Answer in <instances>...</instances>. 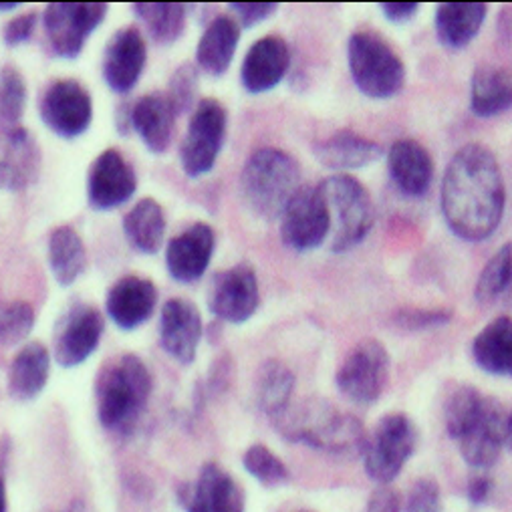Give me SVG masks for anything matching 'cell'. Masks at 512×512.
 Listing matches in <instances>:
<instances>
[{
	"instance_id": "cell-1",
	"label": "cell",
	"mask_w": 512,
	"mask_h": 512,
	"mask_svg": "<svg viewBox=\"0 0 512 512\" xmlns=\"http://www.w3.org/2000/svg\"><path fill=\"white\" fill-rule=\"evenodd\" d=\"M448 228L462 240L480 242L498 228L506 186L496 156L482 144H466L450 160L440 192Z\"/></svg>"
},
{
	"instance_id": "cell-2",
	"label": "cell",
	"mask_w": 512,
	"mask_h": 512,
	"mask_svg": "<svg viewBox=\"0 0 512 512\" xmlns=\"http://www.w3.org/2000/svg\"><path fill=\"white\" fill-rule=\"evenodd\" d=\"M506 412L502 404L472 386H458L444 408L448 436L464 462L476 470L492 468L504 450Z\"/></svg>"
},
{
	"instance_id": "cell-3",
	"label": "cell",
	"mask_w": 512,
	"mask_h": 512,
	"mask_svg": "<svg viewBox=\"0 0 512 512\" xmlns=\"http://www.w3.org/2000/svg\"><path fill=\"white\" fill-rule=\"evenodd\" d=\"M150 367L136 353L109 359L95 379V410L99 424L113 434H130L142 420L152 398Z\"/></svg>"
},
{
	"instance_id": "cell-4",
	"label": "cell",
	"mask_w": 512,
	"mask_h": 512,
	"mask_svg": "<svg viewBox=\"0 0 512 512\" xmlns=\"http://www.w3.org/2000/svg\"><path fill=\"white\" fill-rule=\"evenodd\" d=\"M273 424L285 440L331 456H361L367 440L363 424L355 416L343 414L323 400L291 404Z\"/></svg>"
},
{
	"instance_id": "cell-5",
	"label": "cell",
	"mask_w": 512,
	"mask_h": 512,
	"mask_svg": "<svg viewBox=\"0 0 512 512\" xmlns=\"http://www.w3.org/2000/svg\"><path fill=\"white\" fill-rule=\"evenodd\" d=\"M301 166L281 148H261L242 168L240 188L246 204L265 220H277L301 190Z\"/></svg>"
},
{
	"instance_id": "cell-6",
	"label": "cell",
	"mask_w": 512,
	"mask_h": 512,
	"mask_svg": "<svg viewBox=\"0 0 512 512\" xmlns=\"http://www.w3.org/2000/svg\"><path fill=\"white\" fill-rule=\"evenodd\" d=\"M349 73L357 89L371 99H390L406 83V65L392 45L373 31H357L347 43Z\"/></svg>"
},
{
	"instance_id": "cell-7",
	"label": "cell",
	"mask_w": 512,
	"mask_h": 512,
	"mask_svg": "<svg viewBox=\"0 0 512 512\" xmlns=\"http://www.w3.org/2000/svg\"><path fill=\"white\" fill-rule=\"evenodd\" d=\"M418 430L410 416L392 412L383 416L365 440L363 464L367 476L379 486H390L414 456Z\"/></svg>"
},
{
	"instance_id": "cell-8",
	"label": "cell",
	"mask_w": 512,
	"mask_h": 512,
	"mask_svg": "<svg viewBox=\"0 0 512 512\" xmlns=\"http://www.w3.org/2000/svg\"><path fill=\"white\" fill-rule=\"evenodd\" d=\"M331 214H335L333 252L361 244L375 224V206L367 188L349 174H333L321 182Z\"/></svg>"
},
{
	"instance_id": "cell-9",
	"label": "cell",
	"mask_w": 512,
	"mask_h": 512,
	"mask_svg": "<svg viewBox=\"0 0 512 512\" xmlns=\"http://www.w3.org/2000/svg\"><path fill=\"white\" fill-rule=\"evenodd\" d=\"M392 357L381 341L363 339L337 369V388L349 402L357 406L375 404L386 392Z\"/></svg>"
},
{
	"instance_id": "cell-10",
	"label": "cell",
	"mask_w": 512,
	"mask_h": 512,
	"mask_svg": "<svg viewBox=\"0 0 512 512\" xmlns=\"http://www.w3.org/2000/svg\"><path fill=\"white\" fill-rule=\"evenodd\" d=\"M228 113L216 99L196 103L186 136L180 146V164L188 178H200L212 172L226 140Z\"/></svg>"
},
{
	"instance_id": "cell-11",
	"label": "cell",
	"mask_w": 512,
	"mask_h": 512,
	"mask_svg": "<svg viewBox=\"0 0 512 512\" xmlns=\"http://www.w3.org/2000/svg\"><path fill=\"white\" fill-rule=\"evenodd\" d=\"M105 3H51L43 13L49 51L59 59H77L89 37L101 27Z\"/></svg>"
},
{
	"instance_id": "cell-12",
	"label": "cell",
	"mask_w": 512,
	"mask_h": 512,
	"mask_svg": "<svg viewBox=\"0 0 512 512\" xmlns=\"http://www.w3.org/2000/svg\"><path fill=\"white\" fill-rule=\"evenodd\" d=\"M281 240L297 252H309L323 244L331 230V210L319 186H301L283 212Z\"/></svg>"
},
{
	"instance_id": "cell-13",
	"label": "cell",
	"mask_w": 512,
	"mask_h": 512,
	"mask_svg": "<svg viewBox=\"0 0 512 512\" xmlns=\"http://www.w3.org/2000/svg\"><path fill=\"white\" fill-rule=\"evenodd\" d=\"M39 109L47 130L63 140L83 136L93 119V99L87 87L75 79L53 81L45 89Z\"/></svg>"
},
{
	"instance_id": "cell-14",
	"label": "cell",
	"mask_w": 512,
	"mask_h": 512,
	"mask_svg": "<svg viewBox=\"0 0 512 512\" xmlns=\"http://www.w3.org/2000/svg\"><path fill=\"white\" fill-rule=\"evenodd\" d=\"M261 303V289L256 271L248 263H238L230 269L218 271L208 287L210 313L232 325L246 323Z\"/></svg>"
},
{
	"instance_id": "cell-15",
	"label": "cell",
	"mask_w": 512,
	"mask_h": 512,
	"mask_svg": "<svg viewBox=\"0 0 512 512\" xmlns=\"http://www.w3.org/2000/svg\"><path fill=\"white\" fill-rule=\"evenodd\" d=\"M105 321L99 309L87 303H73L57 323L55 361L61 367H77L85 363L99 347Z\"/></svg>"
},
{
	"instance_id": "cell-16",
	"label": "cell",
	"mask_w": 512,
	"mask_h": 512,
	"mask_svg": "<svg viewBox=\"0 0 512 512\" xmlns=\"http://www.w3.org/2000/svg\"><path fill=\"white\" fill-rule=\"evenodd\" d=\"M138 190V176L134 166L127 162L119 150L101 152L87 176V200L97 212H107L123 206Z\"/></svg>"
},
{
	"instance_id": "cell-17",
	"label": "cell",
	"mask_w": 512,
	"mask_h": 512,
	"mask_svg": "<svg viewBox=\"0 0 512 512\" xmlns=\"http://www.w3.org/2000/svg\"><path fill=\"white\" fill-rule=\"evenodd\" d=\"M41 146L27 127L0 125V190L23 192L41 174Z\"/></svg>"
},
{
	"instance_id": "cell-18",
	"label": "cell",
	"mask_w": 512,
	"mask_h": 512,
	"mask_svg": "<svg viewBox=\"0 0 512 512\" xmlns=\"http://www.w3.org/2000/svg\"><path fill=\"white\" fill-rule=\"evenodd\" d=\"M148 63V47L142 31L134 25L119 29L107 43L103 55V79L113 93H130Z\"/></svg>"
},
{
	"instance_id": "cell-19",
	"label": "cell",
	"mask_w": 512,
	"mask_h": 512,
	"mask_svg": "<svg viewBox=\"0 0 512 512\" xmlns=\"http://www.w3.org/2000/svg\"><path fill=\"white\" fill-rule=\"evenodd\" d=\"M186 512H244L246 496L242 486L220 464L208 462L198 478L180 492Z\"/></svg>"
},
{
	"instance_id": "cell-20",
	"label": "cell",
	"mask_w": 512,
	"mask_h": 512,
	"mask_svg": "<svg viewBox=\"0 0 512 512\" xmlns=\"http://www.w3.org/2000/svg\"><path fill=\"white\" fill-rule=\"evenodd\" d=\"M216 246V232L206 222H196L166 246V267L176 283L190 285L204 277Z\"/></svg>"
},
{
	"instance_id": "cell-21",
	"label": "cell",
	"mask_w": 512,
	"mask_h": 512,
	"mask_svg": "<svg viewBox=\"0 0 512 512\" xmlns=\"http://www.w3.org/2000/svg\"><path fill=\"white\" fill-rule=\"evenodd\" d=\"M202 333V315L192 301L176 297L164 303L160 315V345L172 359L190 365L196 359Z\"/></svg>"
},
{
	"instance_id": "cell-22",
	"label": "cell",
	"mask_w": 512,
	"mask_h": 512,
	"mask_svg": "<svg viewBox=\"0 0 512 512\" xmlns=\"http://www.w3.org/2000/svg\"><path fill=\"white\" fill-rule=\"evenodd\" d=\"M158 289L150 279L127 275L115 281L105 297L109 319L121 331H136L156 311Z\"/></svg>"
},
{
	"instance_id": "cell-23",
	"label": "cell",
	"mask_w": 512,
	"mask_h": 512,
	"mask_svg": "<svg viewBox=\"0 0 512 512\" xmlns=\"http://www.w3.org/2000/svg\"><path fill=\"white\" fill-rule=\"evenodd\" d=\"M291 67V51L281 37H263L256 41L240 67V81L248 93H265L275 89Z\"/></svg>"
},
{
	"instance_id": "cell-24",
	"label": "cell",
	"mask_w": 512,
	"mask_h": 512,
	"mask_svg": "<svg viewBox=\"0 0 512 512\" xmlns=\"http://www.w3.org/2000/svg\"><path fill=\"white\" fill-rule=\"evenodd\" d=\"M176 117L166 93H150L132 103V130L140 136L148 152L156 156L170 150Z\"/></svg>"
},
{
	"instance_id": "cell-25",
	"label": "cell",
	"mask_w": 512,
	"mask_h": 512,
	"mask_svg": "<svg viewBox=\"0 0 512 512\" xmlns=\"http://www.w3.org/2000/svg\"><path fill=\"white\" fill-rule=\"evenodd\" d=\"M388 170L404 196L422 198L434 178V160L420 142L398 140L388 152Z\"/></svg>"
},
{
	"instance_id": "cell-26",
	"label": "cell",
	"mask_w": 512,
	"mask_h": 512,
	"mask_svg": "<svg viewBox=\"0 0 512 512\" xmlns=\"http://www.w3.org/2000/svg\"><path fill=\"white\" fill-rule=\"evenodd\" d=\"M313 154L321 166L345 174L349 170H361L375 164L383 150L377 142L353 132V130H339L329 138L317 142L313 146Z\"/></svg>"
},
{
	"instance_id": "cell-27",
	"label": "cell",
	"mask_w": 512,
	"mask_h": 512,
	"mask_svg": "<svg viewBox=\"0 0 512 512\" xmlns=\"http://www.w3.org/2000/svg\"><path fill=\"white\" fill-rule=\"evenodd\" d=\"M240 41V25L228 15L214 17L202 33L196 47V65L200 71L220 77L232 65Z\"/></svg>"
},
{
	"instance_id": "cell-28",
	"label": "cell",
	"mask_w": 512,
	"mask_h": 512,
	"mask_svg": "<svg viewBox=\"0 0 512 512\" xmlns=\"http://www.w3.org/2000/svg\"><path fill=\"white\" fill-rule=\"evenodd\" d=\"M51 355L43 343L25 345L9 369V394L17 402L37 400L49 383Z\"/></svg>"
},
{
	"instance_id": "cell-29",
	"label": "cell",
	"mask_w": 512,
	"mask_h": 512,
	"mask_svg": "<svg viewBox=\"0 0 512 512\" xmlns=\"http://www.w3.org/2000/svg\"><path fill=\"white\" fill-rule=\"evenodd\" d=\"M470 107L476 117L488 119L512 107V67L480 65L470 83Z\"/></svg>"
},
{
	"instance_id": "cell-30",
	"label": "cell",
	"mask_w": 512,
	"mask_h": 512,
	"mask_svg": "<svg viewBox=\"0 0 512 512\" xmlns=\"http://www.w3.org/2000/svg\"><path fill=\"white\" fill-rule=\"evenodd\" d=\"M488 15L484 3H442L436 9V35L448 49H464L480 33Z\"/></svg>"
},
{
	"instance_id": "cell-31",
	"label": "cell",
	"mask_w": 512,
	"mask_h": 512,
	"mask_svg": "<svg viewBox=\"0 0 512 512\" xmlns=\"http://www.w3.org/2000/svg\"><path fill=\"white\" fill-rule=\"evenodd\" d=\"M476 365L496 377L512 379V319H492L472 341Z\"/></svg>"
},
{
	"instance_id": "cell-32",
	"label": "cell",
	"mask_w": 512,
	"mask_h": 512,
	"mask_svg": "<svg viewBox=\"0 0 512 512\" xmlns=\"http://www.w3.org/2000/svg\"><path fill=\"white\" fill-rule=\"evenodd\" d=\"M123 234L130 246L142 254H156L166 236V212L154 198L140 200L123 216Z\"/></svg>"
},
{
	"instance_id": "cell-33",
	"label": "cell",
	"mask_w": 512,
	"mask_h": 512,
	"mask_svg": "<svg viewBox=\"0 0 512 512\" xmlns=\"http://www.w3.org/2000/svg\"><path fill=\"white\" fill-rule=\"evenodd\" d=\"M49 269L61 287H71L85 271V244L73 226H57L47 246Z\"/></svg>"
},
{
	"instance_id": "cell-34",
	"label": "cell",
	"mask_w": 512,
	"mask_h": 512,
	"mask_svg": "<svg viewBox=\"0 0 512 512\" xmlns=\"http://www.w3.org/2000/svg\"><path fill=\"white\" fill-rule=\"evenodd\" d=\"M293 392L295 373L277 359L265 361L259 371V381H256V400L271 422L293 404Z\"/></svg>"
},
{
	"instance_id": "cell-35",
	"label": "cell",
	"mask_w": 512,
	"mask_h": 512,
	"mask_svg": "<svg viewBox=\"0 0 512 512\" xmlns=\"http://www.w3.org/2000/svg\"><path fill=\"white\" fill-rule=\"evenodd\" d=\"M134 15L146 25L148 35L158 45H172L176 43L188 19V7L176 3H134Z\"/></svg>"
},
{
	"instance_id": "cell-36",
	"label": "cell",
	"mask_w": 512,
	"mask_h": 512,
	"mask_svg": "<svg viewBox=\"0 0 512 512\" xmlns=\"http://www.w3.org/2000/svg\"><path fill=\"white\" fill-rule=\"evenodd\" d=\"M512 285V242H506L498 248L496 254L484 265L476 289L474 299L480 305L496 303Z\"/></svg>"
},
{
	"instance_id": "cell-37",
	"label": "cell",
	"mask_w": 512,
	"mask_h": 512,
	"mask_svg": "<svg viewBox=\"0 0 512 512\" xmlns=\"http://www.w3.org/2000/svg\"><path fill=\"white\" fill-rule=\"evenodd\" d=\"M29 103V89L23 73L5 65L0 69V125L19 127Z\"/></svg>"
},
{
	"instance_id": "cell-38",
	"label": "cell",
	"mask_w": 512,
	"mask_h": 512,
	"mask_svg": "<svg viewBox=\"0 0 512 512\" xmlns=\"http://www.w3.org/2000/svg\"><path fill=\"white\" fill-rule=\"evenodd\" d=\"M244 470L263 486L275 488L291 480L289 466L265 444H252L242 456Z\"/></svg>"
},
{
	"instance_id": "cell-39",
	"label": "cell",
	"mask_w": 512,
	"mask_h": 512,
	"mask_svg": "<svg viewBox=\"0 0 512 512\" xmlns=\"http://www.w3.org/2000/svg\"><path fill=\"white\" fill-rule=\"evenodd\" d=\"M37 315L27 301L0 299V347L21 343L35 327Z\"/></svg>"
},
{
	"instance_id": "cell-40",
	"label": "cell",
	"mask_w": 512,
	"mask_h": 512,
	"mask_svg": "<svg viewBox=\"0 0 512 512\" xmlns=\"http://www.w3.org/2000/svg\"><path fill=\"white\" fill-rule=\"evenodd\" d=\"M196 95H198V67L192 63H184L174 71L166 97L174 107L176 115H184L196 107Z\"/></svg>"
},
{
	"instance_id": "cell-41",
	"label": "cell",
	"mask_w": 512,
	"mask_h": 512,
	"mask_svg": "<svg viewBox=\"0 0 512 512\" xmlns=\"http://www.w3.org/2000/svg\"><path fill=\"white\" fill-rule=\"evenodd\" d=\"M452 317L454 313L450 309H400L394 321L404 331H428L448 325Z\"/></svg>"
},
{
	"instance_id": "cell-42",
	"label": "cell",
	"mask_w": 512,
	"mask_h": 512,
	"mask_svg": "<svg viewBox=\"0 0 512 512\" xmlns=\"http://www.w3.org/2000/svg\"><path fill=\"white\" fill-rule=\"evenodd\" d=\"M406 512H442V492L434 478H420L408 492Z\"/></svg>"
},
{
	"instance_id": "cell-43",
	"label": "cell",
	"mask_w": 512,
	"mask_h": 512,
	"mask_svg": "<svg viewBox=\"0 0 512 512\" xmlns=\"http://www.w3.org/2000/svg\"><path fill=\"white\" fill-rule=\"evenodd\" d=\"M228 7L236 15V23L244 29L261 25L263 21L271 19L279 9L277 3H232Z\"/></svg>"
},
{
	"instance_id": "cell-44",
	"label": "cell",
	"mask_w": 512,
	"mask_h": 512,
	"mask_svg": "<svg viewBox=\"0 0 512 512\" xmlns=\"http://www.w3.org/2000/svg\"><path fill=\"white\" fill-rule=\"evenodd\" d=\"M37 21H39L37 11H29L25 15L15 17L13 21H9L5 27V33H3L5 45L19 47V45H25L27 41H31L35 29H37Z\"/></svg>"
},
{
	"instance_id": "cell-45",
	"label": "cell",
	"mask_w": 512,
	"mask_h": 512,
	"mask_svg": "<svg viewBox=\"0 0 512 512\" xmlns=\"http://www.w3.org/2000/svg\"><path fill=\"white\" fill-rule=\"evenodd\" d=\"M365 512H402V498L392 486H379L371 492Z\"/></svg>"
},
{
	"instance_id": "cell-46",
	"label": "cell",
	"mask_w": 512,
	"mask_h": 512,
	"mask_svg": "<svg viewBox=\"0 0 512 512\" xmlns=\"http://www.w3.org/2000/svg\"><path fill=\"white\" fill-rule=\"evenodd\" d=\"M379 11L383 13L390 23L394 25H406L410 23L418 11H420V3H381Z\"/></svg>"
},
{
	"instance_id": "cell-47",
	"label": "cell",
	"mask_w": 512,
	"mask_h": 512,
	"mask_svg": "<svg viewBox=\"0 0 512 512\" xmlns=\"http://www.w3.org/2000/svg\"><path fill=\"white\" fill-rule=\"evenodd\" d=\"M492 490H494L492 478H488L486 474H478V476H474L468 482V500L474 506H482V504H486L490 500Z\"/></svg>"
},
{
	"instance_id": "cell-48",
	"label": "cell",
	"mask_w": 512,
	"mask_h": 512,
	"mask_svg": "<svg viewBox=\"0 0 512 512\" xmlns=\"http://www.w3.org/2000/svg\"><path fill=\"white\" fill-rule=\"evenodd\" d=\"M115 130L121 138H127L134 130H132V103L123 101L117 111H115Z\"/></svg>"
},
{
	"instance_id": "cell-49",
	"label": "cell",
	"mask_w": 512,
	"mask_h": 512,
	"mask_svg": "<svg viewBox=\"0 0 512 512\" xmlns=\"http://www.w3.org/2000/svg\"><path fill=\"white\" fill-rule=\"evenodd\" d=\"M498 35L502 41H512V7H504L498 15Z\"/></svg>"
},
{
	"instance_id": "cell-50",
	"label": "cell",
	"mask_w": 512,
	"mask_h": 512,
	"mask_svg": "<svg viewBox=\"0 0 512 512\" xmlns=\"http://www.w3.org/2000/svg\"><path fill=\"white\" fill-rule=\"evenodd\" d=\"M9 510V498H7V482H5V474L0 472V512Z\"/></svg>"
},
{
	"instance_id": "cell-51",
	"label": "cell",
	"mask_w": 512,
	"mask_h": 512,
	"mask_svg": "<svg viewBox=\"0 0 512 512\" xmlns=\"http://www.w3.org/2000/svg\"><path fill=\"white\" fill-rule=\"evenodd\" d=\"M504 448L512 452V410L510 414H506V422H504Z\"/></svg>"
},
{
	"instance_id": "cell-52",
	"label": "cell",
	"mask_w": 512,
	"mask_h": 512,
	"mask_svg": "<svg viewBox=\"0 0 512 512\" xmlns=\"http://www.w3.org/2000/svg\"><path fill=\"white\" fill-rule=\"evenodd\" d=\"M17 7H21L19 3H0V13H7V11H15Z\"/></svg>"
},
{
	"instance_id": "cell-53",
	"label": "cell",
	"mask_w": 512,
	"mask_h": 512,
	"mask_svg": "<svg viewBox=\"0 0 512 512\" xmlns=\"http://www.w3.org/2000/svg\"><path fill=\"white\" fill-rule=\"evenodd\" d=\"M65 512H83V510L79 508V504H73V506H71V508H67Z\"/></svg>"
},
{
	"instance_id": "cell-54",
	"label": "cell",
	"mask_w": 512,
	"mask_h": 512,
	"mask_svg": "<svg viewBox=\"0 0 512 512\" xmlns=\"http://www.w3.org/2000/svg\"><path fill=\"white\" fill-rule=\"evenodd\" d=\"M295 512H311V510H295Z\"/></svg>"
}]
</instances>
